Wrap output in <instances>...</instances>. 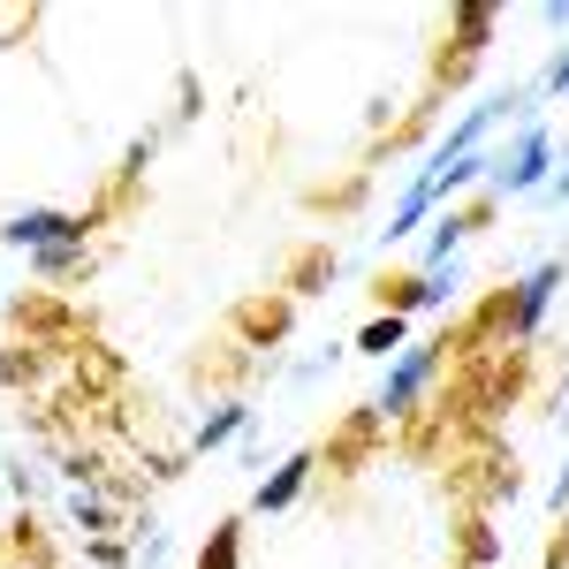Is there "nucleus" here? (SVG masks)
<instances>
[{"label": "nucleus", "instance_id": "6", "mask_svg": "<svg viewBox=\"0 0 569 569\" xmlns=\"http://www.w3.org/2000/svg\"><path fill=\"white\" fill-rule=\"evenodd\" d=\"M311 471H319V463H311L305 448H297V456H289V463H281L273 479H259V493H251V509H259V517H273V509H289V501L305 493V479H311Z\"/></svg>", "mask_w": 569, "mask_h": 569}, {"label": "nucleus", "instance_id": "3", "mask_svg": "<svg viewBox=\"0 0 569 569\" xmlns=\"http://www.w3.org/2000/svg\"><path fill=\"white\" fill-rule=\"evenodd\" d=\"M0 243H16V251H53V243H84V220L77 213H53V206H31V213H16L0 228Z\"/></svg>", "mask_w": 569, "mask_h": 569}, {"label": "nucleus", "instance_id": "2", "mask_svg": "<svg viewBox=\"0 0 569 569\" xmlns=\"http://www.w3.org/2000/svg\"><path fill=\"white\" fill-rule=\"evenodd\" d=\"M433 372H440V342H410V350L388 365V380H380V402H372V410H380V418H402V410L426 395Z\"/></svg>", "mask_w": 569, "mask_h": 569}, {"label": "nucleus", "instance_id": "11", "mask_svg": "<svg viewBox=\"0 0 569 569\" xmlns=\"http://www.w3.org/2000/svg\"><path fill=\"white\" fill-rule=\"evenodd\" d=\"M198 569H243V525H220L213 539H206V562Z\"/></svg>", "mask_w": 569, "mask_h": 569}, {"label": "nucleus", "instance_id": "14", "mask_svg": "<svg viewBox=\"0 0 569 569\" xmlns=\"http://www.w3.org/2000/svg\"><path fill=\"white\" fill-rule=\"evenodd\" d=\"M39 273H69V266H84V243H53V251H31Z\"/></svg>", "mask_w": 569, "mask_h": 569}, {"label": "nucleus", "instance_id": "13", "mask_svg": "<svg viewBox=\"0 0 569 569\" xmlns=\"http://www.w3.org/2000/svg\"><path fill=\"white\" fill-rule=\"evenodd\" d=\"M69 517H77V525H84V531H107V501L77 486V493H69Z\"/></svg>", "mask_w": 569, "mask_h": 569}, {"label": "nucleus", "instance_id": "10", "mask_svg": "<svg viewBox=\"0 0 569 569\" xmlns=\"http://www.w3.org/2000/svg\"><path fill=\"white\" fill-rule=\"evenodd\" d=\"M243 426H251V410H243V402H220L213 418L198 426V448H220V440H236V433H243Z\"/></svg>", "mask_w": 569, "mask_h": 569}, {"label": "nucleus", "instance_id": "5", "mask_svg": "<svg viewBox=\"0 0 569 569\" xmlns=\"http://www.w3.org/2000/svg\"><path fill=\"white\" fill-rule=\"evenodd\" d=\"M456 289H463V266H433V273L402 281V289L388 297V311H402V319H410V311H440L448 297H456Z\"/></svg>", "mask_w": 569, "mask_h": 569}, {"label": "nucleus", "instance_id": "8", "mask_svg": "<svg viewBox=\"0 0 569 569\" xmlns=\"http://www.w3.org/2000/svg\"><path fill=\"white\" fill-rule=\"evenodd\" d=\"M463 236H471V220H463V213H440V220H433V236H426V273H433V266H456Z\"/></svg>", "mask_w": 569, "mask_h": 569}, {"label": "nucleus", "instance_id": "9", "mask_svg": "<svg viewBox=\"0 0 569 569\" xmlns=\"http://www.w3.org/2000/svg\"><path fill=\"white\" fill-rule=\"evenodd\" d=\"M357 350H372V357L395 350V357H402V350H410V319H402V311H380V319L357 335Z\"/></svg>", "mask_w": 569, "mask_h": 569}, {"label": "nucleus", "instance_id": "15", "mask_svg": "<svg viewBox=\"0 0 569 569\" xmlns=\"http://www.w3.org/2000/svg\"><path fill=\"white\" fill-rule=\"evenodd\" d=\"M547 198H555V206H569V160L555 168V182H547Z\"/></svg>", "mask_w": 569, "mask_h": 569}, {"label": "nucleus", "instance_id": "12", "mask_svg": "<svg viewBox=\"0 0 569 569\" xmlns=\"http://www.w3.org/2000/svg\"><path fill=\"white\" fill-rule=\"evenodd\" d=\"M555 91H569V46L539 69V77H531V99H555Z\"/></svg>", "mask_w": 569, "mask_h": 569}, {"label": "nucleus", "instance_id": "7", "mask_svg": "<svg viewBox=\"0 0 569 569\" xmlns=\"http://www.w3.org/2000/svg\"><path fill=\"white\" fill-rule=\"evenodd\" d=\"M433 206H440V176H433V168H418V182L402 190V206H395V213H388V243H402V236H410L418 220L433 213Z\"/></svg>", "mask_w": 569, "mask_h": 569}, {"label": "nucleus", "instance_id": "16", "mask_svg": "<svg viewBox=\"0 0 569 569\" xmlns=\"http://www.w3.org/2000/svg\"><path fill=\"white\" fill-rule=\"evenodd\" d=\"M555 418H562V426H569V395H562V410H555Z\"/></svg>", "mask_w": 569, "mask_h": 569}, {"label": "nucleus", "instance_id": "1", "mask_svg": "<svg viewBox=\"0 0 569 569\" xmlns=\"http://www.w3.org/2000/svg\"><path fill=\"white\" fill-rule=\"evenodd\" d=\"M486 182H493L501 198H539V190L555 182V137H547V122H525L517 144L501 152V168H493Z\"/></svg>", "mask_w": 569, "mask_h": 569}, {"label": "nucleus", "instance_id": "4", "mask_svg": "<svg viewBox=\"0 0 569 569\" xmlns=\"http://www.w3.org/2000/svg\"><path fill=\"white\" fill-rule=\"evenodd\" d=\"M562 259H539L517 281V305H509V335H539V319H547V305H555V289H562Z\"/></svg>", "mask_w": 569, "mask_h": 569}]
</instances>
